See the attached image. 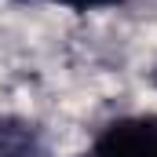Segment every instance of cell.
<instances>
[{
    "instance_id": "cell-1",
    "label": "cell",
    "mask_w": 157,
    "mask_h": 157,
    "mask_svg": "<svg viewBox=\"0 0 157 157\" xmlns=\"http://www.w3.org/2000/svg\"><path fill=\"white\" fill-rule=\"evenodd\" d=\"M88 157H157V113L110 124Z\"/></svg>"
},
{
    "instance_id": "cell-2",
    "label": "cell",
    "mask_w": 157,
    "mask_h": 157,
    "mask_svg": "<svg viewBox=\"0 0 157 157\" xmlns=\"http://www.w3.org/2000/svg\"><path fill=\"white\" fill-rule=\"evenodd\" d=\"M40 128L26 117L0 113V157H40Z\"/></svg>"
},
{
    "instance_id": "cell-3",
    "label": "cell",
    "mask_w": 157,
    "mask_h": 157,
    "mask_svg": "<svg viewBox=\"0 0 157 157\" xmlns=\"http://www.w3.org/2000/svg\"><path fill=\"white\" fill-rule=\"evenodd\" d=\"M62 7H73V11H99V7H113L121 0H55Z\"/></svg>"
}]
</instances>
